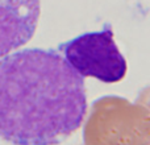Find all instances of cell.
Wrapping results in <instances>:
<instances>
[{
    "instance_id": "cell-2",
    "label": "cell",
    "mask_w": 150,
    "mask_h": 145,
    "mask_svg": "<svg viewBox=\"0 0 150 145\" xmlns=\"http://www.w3.org/2000/svg\"><path fill=\"white\" fill-rule=\"evenodd\" d=\"M83 141L84 145H149V109L121 96H101L91 106Z\"/></svg>"
},
{
    "instance_id": "cell-3",
    "label": "cell",
    "mask_w": 150,
    "mask_h": 145,
    "mask_svg": "<svg viewBox=\"0 0 150 145\" xmlns=\"http://www.w3.org/2000/svg\"><path fill=\"white\" fill-rule=\"evenodd\" d=\"M58 52L79 75L116 83L124 79L128 65L115 42L113 31L105 24L101 31L83 33L58 46Z\"/></svg>"
},
{
    "instance_id": "cell-1",
    "label": "cell",
    "mask_w": 150,
    "mask_h": 145,
    "mask_svg": "<svg viewBox=\"0 0 150 145\" xmlns=\"http://www.w3.org/2000/svg\"><path fill=\"white\" fill-rule=\"evenodd\" d=\"M87 114L82 75L58 50L24 49L0 60V139L13 145H57Z\"/></svg>"
},
{
    "instance_id": "cell-4",
    "label": "cell",
    "mask_w": 150,
    "mask_h": 145,
    "mask_svg": "<svg viewBox=\"0 0 150 145\" xmlns=\"http://www.w3.org/2000/svg\"><path fill=\"white\" fill-rule=\"evenodd\" d=\"M40 13V0H0V58L30 41Z\"/></svg>"
}]
</instances>
